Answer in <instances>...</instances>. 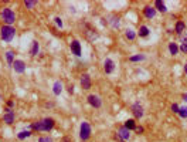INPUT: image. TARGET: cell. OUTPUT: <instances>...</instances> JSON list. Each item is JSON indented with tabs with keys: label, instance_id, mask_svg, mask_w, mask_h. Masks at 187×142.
<instances>
[{
	"label": "cell",
	"instance_id": "obj_1",
	"mask_svg": "<svg viewBox=\"0 0 187 142\" xmlns=\"http://www.w3.org/2000/svg\"><path fill=\"white\" fill-rule=\"evenodd\" d=\"M0 37H2V40L6 41V43H10L11 40H13L14 37H16V29L13 27V26H2V29H0Z\"/></svg>",
	"mask_w": 187,
	"mask_h": 142
},
{
	"label": "cell",
	"instance_id": "obj_2",
	"mask_svg": "<svg viewBox=\"0 0 187 142\" xmlns=\"http://www.w3.org/2000/svg\"><path fill=\"white\" fill-rule=\"evenodd\" d=\"M0 17L3 19L6 26H11V24L16 21V14H14V11L11 10L10 7H3V9L0 10Z\"/></svg>",
	"mask_w": 187,
	"mask_h": 142
},
{
	"label": "cell",
	"instance_id": "obj_3",
	"mask_svg": "<svg viewBox=\"0 0 187 142\" xmlns=\"http://www.w3.org/2000/svg\"><path fill=\"white\" fill-rule=\"evenodd\" d=\"M91 132H92V129H91V125L88 124L87 121H82L81 122V126H80V138L82 142L88 141L91 136Z\"/></svg>",
	"mask_w": 187,
	"mask_h": 142
},
{
	"label": "cell",
	"instance_id": "obj_4",
	"mask_svg": "<svg viewBox=\"0 0 187 142\" xmlns=\"http://www.w3.org/2000/svg\"><path fill=\"white\" fill-rule=\"evenodd\" d=\"M70 48H71V53H72L75 57H81L82 55V46L78 40H72L70 43Z\"/></svg>",
	"mask_w": 187,
	"mask_h": 142
},
{
	"label": "cell",
	"instance_id": "obj_5",
	"mask_svg": "<svg viewBox=\"0 0 187 142\" xmlns=\"http://www.w3.org/2000/svg\"><path fill=\"white\" fill-rule=\"evenodd\" d=\"M41 131L43 132H48V131H51V129L54 128V125H55V121H54L53 118H44V119H41Z\"/></svg>",
	"mask_w": 187,
	"mask_h": 142
},
{
	"label": "cell",
	"instance_id": "obj_6",
	"mask_svg": "<svg viewBox=\"0 0 187 142\" xmlns=\"http://www.w3.org/2000/svg\"><path fill=\"white\" fill-rule=\"evenodd\" d=\"M88 104H89L91 107H94V108H101V107H102V100H101L98 95L91 94V95H88Z\"/></svg>",
	"mask_w": 187,
	"mask_h": 142
},
{
	"label": "cell",
	"instance_id": "obj_7",
	"mask_svg": "<svg viewBox=\"0 0 187 142\" xmlns=\"http://www.w3.org/2000/svg\"><path fill=\"white\" fill-rule=\"evenodd\" d=\"M132 114H133V117L136 119H140L142 117H143V114H145L143 107H142L139 102H135V104L132 105Z\"/></svg>",
	"mask_w": 187,
	"mask_h": 142
},
{
	"label": "cell",
	"instance_id": "obj_8",
	"mask_svg": "<svg viewBox=\"0 0 187 142\" xmlns=\"http://www.w3.org/2000/svg\"><path fill=\"white\" fill-rule=\"evenodd\" d=\"M80 82H81V87H82L84 90H89L91 85H92V81H91V75L87 74V73H84V74L81 75Z\"/></svg>",
	"mask_w": 187,
	"mask_h": 142
},
{
	"label": "cell",
	"instance_id": "obj_9",
	"mask_svg": "<svg viewBox=\"0 0 187 142\" xmlns=\"http://www.w3.org/2000/svg\"><path fill=\"white\" fill-rule=\"evenodd\" d=\"M11 67L14 68V71H16L17 74H23V73H26V63H24L23 60H14V63H13Z\"/></svg>",
	"mask_w": 187,
	"mask_h": 142
},
{
	"label": "cell",
	"instance_id": "obj_10",
	"mask_svg": "<svg viewBox=\"0 0 187 142\" xmlns=\"http://www.w3.org/2000/svg\"><path fill=\"white\" fill-rule=\"evenodd\" d=\"M104 71L105 74H112L115 71V63L112 58H105L104 61Z\"/></svg>",
	"mask_w": 187,
	"mask_h": 142
},
{
	"label": "cell",
	"instance_id": "obj_11",
	"mask_svg": "<svg viewBox=\"0 0 187 142\" xmlns=\"http://www.w3.org/2000/svg\"><path fill=\"white\" fill-rule=\"evenodd\" d=\"M116 134H118V135H119L122 139H124V141H129V138H130V131H129L128 128H125L124 125L118 128V132H116Z\"/></svg>",
	"mask_w": 187,
	"mask_h": 142
},
{
	"label": "cell",
	"instance_id": "obj_12",
	"mask_svg": "<svg viewBox=\"0 0 187 142\" xmlns=\"http://www.w3.org/2000/svg\"><path fill=\"white\" fill-rule=\"evenodd\" d=\"M143 14L146 19H153V17L156 16V9H154L153 6H145Z\"/></svg>",
	"mask_w": 187,
	"mask_h": 142
},
{
	"label": "cell",
	"instance_id": "obj_13",
	"mask_svg": "<svg viewBox=\"0 0 187 142\" xmlns=\"http://www.w3.org/2000/svg\"><path fill=\"white\" fill-rule=\"evenodd\" d=\"M3 122L7 124V125H11L14 122V112L10 111V112H4L3 115Z\"/></svg>",
	"mask_w": 187,
	"mask_h": 142
},
{
	"label": "cell",
	"instance_id": "obj_14",
	"mask_svg": "<svg viewBox=\"0 0 187 142\" xmlns=\"http://www.w3.org/2000/svg\"><path fill=\"white\" fill-rule=\"evenodd\" d=\"M153 7L157 11H160V13H167V7H166V4H164V2H162V0H156Z\"/></svg>",
	"mask_w": 187,
	"mask_h": 142
},
{
	"label": "cell",
	"instance_id": "obj_15",
	"mask_svg": "<svg viewBox=\"0 0 187 142\" xmlns=\"http://www.w3.org/2000/svg\"><path fill=\"white\" fill-rule=\"evenodd\" d=\"M38 51H40V44H38V41H37V40H34L33 43H31L30 55H31V57H36V55L38 54Z\"/></svg>",
	"mask_w": 187,
	"mask_h": 142
},
{
	"label": "cell",
	"instance_id": "obj_16",
	"mask_svg": "<svg viewBox=\"0 0 187 142\" xmlns=\"http://www.w3.org/2000/svg\"><path fill=\"white\" fill-rule=\"evenodd\" d=\"M53 92H54V95H60L61 92H63V82H61L60 80H57V81L53 84Z\"/></svg>",
	"mask_w": 187,
	"mask_h": 142
},
{
	"label": "cell",
	"instance_id": "obj_17",
	"mask_svg": "<svg viewBox=\"0 0 187 142\" xmlns=\"http://www.w3.org/2000/svg\"><path fill=\"white\" fill-rule=\"evenodd\" d=\"M31 135H33V132H31L30 129H24V131H20L19 134H17V139H20V141H24V139L30 138Z\"/></svg>",
	"mask_w": 187,
	"mask_h": 142
},
{
	"label": "cell",
	"instance_id": "obj_18",
	"mask_svg": "<svg viewBox=\"0 0 187 142\" xmlns=\"http://www.w3.org/2000/svg\"><path fill=\"white\" fill-rule=\"evenodd\" d=\"M184 30H186V24H184V21L179 20V21L176 23V26H174V31H176V33L180 36V34L183 33Z\"/></svg>",
	"mask_w": 187,
	"mask_h": 142
},
{
	"label": "cell",
	"instance_id": "obj_19",
	"mask_svg": "<svg viewBox=\"0 0 187 142\" xmlns=\"http://www.w3.org/2000/svg\"><path fill=\"white\" fill-rule=\"evenodd\" d=\"M6 61H7V64L9 65H13V63H14V60H16V58H14V51L13 50H7L6 51Z\"/></svg>",
	"mask_w": 187,
	"mask_h": 142
},
{
	"label": "cell",
	"instance_id": "obj_20",
	"mask_svg": "<svg viewBox=\"0 0 187 142\" xmlns=\"http://www.w3.org/2000/svg\"><path fill=\"white\" fill-rule=\"evenodd\" d=\"M137 33H139V37H147V36H149V34H150V30H149V27H147V26H140L139 27V31H137Z\"/></svg>",
	"mask_w": 187,
	"mask_h": 142
},
{
	"label": "cell",
	"instance_id": "obj_21",
	"mask_svg": "<svg viewBox=\"0 0 187 142\" xmlns=\"http://www.w3.org/2000/svg\"><path fill=\"white\" fill-rule=\"evenodd\" d=\"M124 126H125V128H128L129 131H135V128H136V122H135V119L129 118V119H126V121H125Z\"/></svg>",
	"mask_w": 187,
	"mask_h": 142
},
{
	"label": "cell",
	"instance_id": "obj_22",
	"mask_svg": "<svg viewBox=\"0 0 187 142\" xmlns=\"http://www.w3.org/2000/svg\"><path fill=\"white\" fill-rule=\"evenodd\" d=\"M145 60H146V55L145 54H133L129 57L130 63H137V61H145Z\"/></svg>",
	"mask_w": 187,
	"mask_h": 142
},
{
	"label": "cell",
	"instance_id": "obj_23",
	"mask_svg": "<svg viewBox=\"0 0 187 142\" xmlns=\"http://www.w3.org/2000/svg\"><path fill=\"white\" fill-rule=\"evenodd\" d=\"M125 37H126L128 40L133 41L135 38H136V31H135V30H132V29H128V30L125 31Z\"/></svg>",
	"mask_w": 187,
	"mask_h": 142
},
{
	"label": "cell",
	"instance_id": "obj_24",
	"mask_svg": "<svg viewBox=\"0 0 187 142\" xmlns=\"http://www.w3.org/2000/svg\"><path fill=\"white\" fill-rule=\"evenodd\" d=\"M169 51L172 55H176L179 53V46L176 43H169Z\"/></svg>",
	"mask_w": 187,
	"mask_h": 142
},
{
	"label": "cell",
	"instance_id": "obj_25",
	"mask_svg": "<svg viewBox=\"0 0 187 142\" xmlns=\"http://www.w3.org/2000/svg\"><path fill=\"white\" fill-rule=\"evenodd\" d=\"M109 23H111V26H112L114 29H118V27H119V23H120L119 17H118V16H112V17H111V20H109Z\"/></svg>",
	"mask_w": 187,
	"mask_h": 142
},
{
	"label": "cell",
	"instance_id": "obj_26",
	"mask_svg": "<svg viewBox=\"0 0 187 142\" xmlns=\"http://www.w3.org/2000/svg\"><path fill=\"white\" fill-rule=\"evenodd\" d=\"M179 117H180V118H183V119H186L187 118V107H180V108H179Z\"/></svg>",
	"mask_w": 187,
	"mask_h": 142
},
{
	"label": "cell",
	"instance_id": "obj_27",
	"mask_svg": "<svg viewBox=\"0 0 187 142\" xmlns=\"http://www.w3.org/2000/svg\"><path fill=\"white\" fill-rule=\"evenodd\" d=\"M30 131H41V122L40 121L33 122L30 125Z\"/></svg>",
	"mask_w": 187,
	"mask_h": 142
},
{
	"label": "cell",
	"instance_id": "obj_28",
	"mask_svg": "<svg viewBox=\"0 0 187 142\" xmlns=\"http://www.w3.org/2000/svg\"><path fill=\"white\" fill-rule=\"evenodd\" d=\"M179 38H180V41H181V44L183 43H187V27H186V30L183 31V33L179 36Z\"/></svg>",
	"mask_w": 187,
	"mask_h": 142
},
{
	"label": "cell",
	"instance_id": "obj_29",
	"mask_svg": "<svg viewBox=\"0 0 187 142\" xmlns=\"http://www.w3.org/2000/svg\"><path fill=\"white\" fill-rule=\"evenodd\" d=\"M54 21H55V24H57V27H60V29H63L64 27V23H63V20H61V17H54Z\"/></svg>",
	"mask_w": 187,
	"mask_h": 142
},
{
	"label": "cell",
	"instance_id": "obj_30",
	"mask_svg": "<svg viewBox=\"0 0 187 142\" xmlns=\"http://www.w3.org/2000/svg\"><path fill=\"white\" fill-rule=\"evenodd\" d=\"M36 4H37V2H30V0H26V2H24V6H26L27 9H33Z\"/></svg>",
	"mask_w": 187,
	"mask_h": 142
},
{
	"label": "cell",
	"instance_id": "obj_31",
	"mask_svg": "<svg viewBox=\"0 0 187 142\" xmlns=\"http://www.w3.org/2000/svg\"><path fill=\"white\" fill-rule=\"evenodd\" d=\"M38 142H53V138H50V136H41L38 139Z\"/></svg>",
	"mask_w": 187,
	"mask_h": 142
},
{
	"label": "cell",
	"instance_id": "obj_32",
	"mask_svg": "<svg viewBox=\"0 0 187 142\" xmlns=\"http://www.w3.org/2000/svg\"><path fill=\"white\" fill-rule=\"evenodd\" d=\"M179 51H183V53H187V43H183L179 47Z\"/></svg>",
	"mask_w": 187,
	"mask_h": 142
},
{
	"label": "cell",
	"instance_id": "obj_33",
	"mask_svg": "<svg viewBox=\"0 0 187 142\" xmlns=\"http://www.w3.org/2000/svg\"><path fill=\"white\" fill-rule=\"evenodd\" d=\"M179 108H180V107H179L177 104H173V105H172V111H173L174 114H179Z\"/></svg>",
	"mask_w": 187,
	"mask_h": 142
},
{
	"label": "cell",
	"instance_id": "obj_34",
	"mask_svg": "<svg viewBox=\"0 0 187 142\" xmlns=\"http://www.w3.org/2000/svg\"><path fill=\"white\" fill-rule=\"evenodd\" d=\"M114 139H115V141H116V142H126V141H124V139L120 138V136H119V135H118V134H115V136H114Z\"/></svg>",
	"mask_w": 187,
	"mask_h": 142
},
{
	"label": "cell",
	"instance_id": "obj_35",
	"mask_svg": "<svg viewBox=\"0 0 187 142\" xmlns=\"http://www.w3.org/2000/svg\"><path fill=\"white\" fill-rule=\"evenodd\" d=\"M6 107H7V108H13V107H14V101H13V100L7 101V105H6Z\"/></svg>",
	"mask_w": 187,
	"mask_h": 142
},
{
	"label": "cell",
	"instance_id": "obj_36",
	"mask_svg": "<svg viewBox=\"0 0 187 142\" xmlns=\"http://www.w3.org/2000/svg\"><path fill=\"white\" fill-rule=\"evenodd\" d=\"M135 131H136L137 134H143L145 129H143V126H136V128H135Z\"/></svg>",
	"mask_w": 187,
	"mask_h": 142
},
{
	"label": "cell",
	"instance_id": "obj_37",
	"mask_svg": "<svg viewBox=\"0 0 187 142\" xmlns=\"http://www.w3.org/2000/svg\"><path fill=\"white\" fill-rule=\"evenodd\" d=\"M74 85H68V88H67V91H68V94H74Z\"/></svg>",
	"mask_w": 187,
	"mask_h": 142
},
{
	"label": "cell",
	"instance_id": "obj_38",
	"mask_svg": "<svg viewBox=\"0 0 187 142\" xmlns=\"http://www.w3.org/2000/svg\"><path fill=\"white\" fill-rule=\"evenodd\" d=\"M183 101L187 102V92H186V94H183Z\"/></svg>",
	"mask_w": 187,
	"mask_h": 142
},
{
	"label": "cell",
	"instance_id": "obj_39",
	"mask_svg": "<svg viewBox=\"0 0 187 142\" xmlns=\"http://www.w3.org/2000/svg\"><path fill=\"white\" fill-rule=\"evenodd\" d=\"M63 142H70V138H68V136H65V138L63 139Z\"/></svg>",
	"mask_w": 187,
	"mask_h": 142
},
{
	"label": "cell",
	"instance_id": "obj_40",
	"mask_svg": "<svg viewBox=\"0 0 187 142\" xmlns=\"http://www.w3.org/2000/svg\"><path fill=\"white\" fill-rule=\"evenodd\" d=\"M184 74L187 75V63H186V65H184Z\"/></svg>",
	"mask_w": 187,
	"mask_h": 142
}]
</instances>
